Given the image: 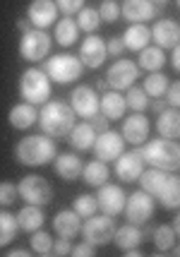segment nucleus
Wrapping results in <instances>:
<instances>
[{"mask_svg":"<svg viewBox=\"0 0 180 257\" xmlns=\"http://www.w3.org/2000/svg\"><path fill=\"white\" fill-rule=\"evenodd\" d=\"M56 154H58V147L53 142V137H48V135H27L15 147L17 161L22 166H32V168L51 164L56 159Z\"/></svg>","mask_w":180,"mask_h":257,"instance_id":"nucleus-1","label":"nucleus"},{"mask_svg":"<svg viewBox=\"0 0 180 257\" xmlns=\"http://www.w3.org/2000/svg\"><path fill=\"white\" fill-rule=\"evenodd\" d=\"M36 123L41 125L44 135H48V137H65L72 130V125L77 123V115L70 108V103L48 99L44 103V108L39 111Z\"/></svg>","mask_w":180,"mask_h":257,"instance_id":"nucleus-2","label":"nucleus"},{"mask_svg":"<svg viewBox=\"0 0 180 257\" xmlns=\"http://www.w3.org/2000/svg\"><path fill=\"white\" fill-rule=\"evenodd\" d=\"M139 154L144 159V164H149L151 168H161L166 173H173L180 168V147L175 140H166V137H158L146 142Z\"/></svg>","mask_w":180,"mask_h":257,"instance_id":"nucleus-3","label":"nucleus"},{"mask_svg":"<svg viewBox=\"0 0 180 257\" xmlns=\"http://www.w3.org/2000/svg\"><path fill=\"white\" fill-rule=\"evenodd\" d=\"M20 96H22V101L32 103V106H41V103L51 99V79H48L44 70L32 67V70L22 72V77H20Z\"/></svg>","mask_w":180,"mask_h":257,"instance_id":"nucleus-4","label":"nucleus"},{"mask_svg":"<svg viewBox=\"0 0 180 257\" xmlns=\"http://www.w3.org/2000/svg\"><path fill=\"white\" fill-rule=\"evenodd\" d=\"M82 60L75 56H70V53H63V56H53L46 60V67L44 72L48 75L51 82H58V84H70V82H75V79L82 77Z\"/></svg>","mask_w":180,"mask_h":257,"instance_id":"nucleus-5","label":"nucleus"},{"mask_svg":"<svg viewBox=\"0 0 180 257\" xmlns=\"http://www.w3.org/2000/svg\"><path fill=\"white\" fill-rule=\"evenodd\" d=\"M79 233H84V240L91 243L94 247L108 245L113 240V233H115V221L108 214H91L89 219L82 224Z\"/></svg>","mask_w":180,"mask_h":257,"instance_id":"nucleus-6","label":"nucleus"},{"mask_svg":"<svg viewBox=\"0 0 180 257\" xmlns=\"http://www.w3.org/2000/svg\"><path fill=\"white\" fill-rule=\"evenodd\" d=\"M51 36L44 29H29L27 34H22L20 39V56L29 63H39V60H46V56L51 53Z\"/></svg>","mask_w":180,"mask_h":257,"instance_id":"nucleus-7","label":"nucleus"},{"mask_svg":"<svg viewBox=\"0 0 180 257\" xmlns=\"http://www.w3.org/2000/svg\"><path fill=\"white\" fill-rule=\"evenodd\" d=\"M17 195L22 197L27 204H36V207H44L53 200V188L51 183L41 176H27L20 180L17 185Z\"/></svg>","mask_w":180,"mask_h":257,"instance_id":"nucleus-8","label":"nucleus"},{"mask_svg":"<svg viewBox=\"0 0 180 257\" xmlns=\"http://www.w3.org/2000/svg\"><path fill=\"white\" fill-rule=\"evenodd\" d=\"M123 212H125L127 224L142 226L144 221H151V216H154V197L144 190L132 192L130 197H125Z\"/></svg>","mask_w":180,"mask_h":257,"instance_id":"nucleus-9","label":"nucleus"},{"mask_svg":"<svg viewBox=\"0 0 180 257\" xmlns=\"http://www.w3.org/2000/svg\"><path fill=\"white\" fill-rule=\"evenodd\" d=\"M137 77H139V67H137V63L127 60V58L115 60V63L108 67V72H106V82H108V87L115 91H123V89H127V87H132Z\"/></svg>","mask_w":180,"mask_h":257,"instance_id":"nucleus-10","label":"nucleus"},{"mask_svg":"<svg viewBox=\"0 0 180 257\" xmlns=\"http://www.w3.org/2000/svg\"><path fill=\"white\" fill-rule=\"evenodd\" d=\"M91 149H94V154H96L99 161H106V164H108V161H115V159L125 152V140L120 137V133H113L111 127H108V130H103V133L96 135Z\"/></svg>","mask_w":180,"mask_h":257,"instance_id":"nucleus-11","label":"nucleus"},{"mask_svg":"<svg viewBox=\"0 0 180 257\" xmlns=\"http://www.w3.org/2000/svg\"><path fill=\"white\" fill-rule=\"evenodd\" d=\"M70 108L75 111L77 118L89 120L91 115L99 113V94L91 89V87L82 84V87H77V89L70 94Z\"/></svg>","mask_w":180,"mask_h":257,"instance_id":"nucleus-12","label":"nucleus"},{"mask_svg":"<svg viewBox=\"0 0 180 257\" xmlns=\"http://www.w3.org/2000/svg\"><path fill=\"white\" fill-rule=\"evenodd\" d=\"M125 195L120 185H108L103 183L99 188V195H96V204H99V212L108 214V216H118L123 214V207H125Z\"/></svg>","mask_w":180,"mask_h":257,"instance_id":"nucleus-13","label":"nucleus"},{"mask_svg":"<svg viewBox=\"0 0 180 257\" xmlns=\"http://www.w3.org/2000/svg\"><path fill=\"white\" fill-rule=\"evenodd\" d=\"M142 171H144V159L139 154V149L123 152L120 157L115 159V176L123 183H135Z\"/></svg>","mask_w":180,"mask_h":257,"instance_id":"nucleus-14","label":"nucleus"},{"mask_svg":"<svg viewBox=\"0 0 180 257\" xmlns=\"http://www.w3.org/2000/svg\"><path fill=\"white\" fill-rule=\"evenodd\" d=\"M29 22L34 24V29H44L48 32V27H53L58 20V8L53 0H32L29 10H27Z\"/></svg>","mask_w":180,"mask_h":257,"instance_id":"nucleus-15","label":"nucleus"},{"mask_svg":"<svg viewBox=\"0 0 180 257\" xmlns=\"http://www.w3.org/2000/svg\"><path fill=\"white\" fill-rule=\"evenodd\" d=\"M149 130H151V125H149V118L146 115H142V113H135V115H127L123 120V133H120V137H123L127 145H144L146 137H149Z\"/></svg>","mask_w":180,"mask_h":257,"instance_id":"nucleus-16","label":"nucleus"},{"mask_svg":"<svg viewBox=\"0 0 180 257\" xmlns=\"http://www.w3.org/2000/svg\"><path fill=\"white\" fill-rule=\"evenodd\" d=\"M106 56H108V53H106V41H103L101 36H96V34L87 36L82 48H79V60H82V65L89 67V70L101 67Z\"/></svg>","mask_w":180,"mask_h":257,"instance_id":"nucleus-17","label":"nucleus"},{"mask_svg":"<svg viewBox=\"0 0 180 257\" xmlns=\"http://www.w3.org/2000/svg\"><path fill=\"white\" fill-rule=\"evenodd\" d=\"M149 32H151V41L158 48H175L180 41V27L175 20H158Z\"/></svg>","mask_w":180,"mask_h":257,"instance_id":"nucleus-18","label":"nucleus"},{"mask_svg":"<svg viewBox=\"0 0 180 257\" xmlns=\"http://www.w3.org/2000/svg\"><path fill=\"white\" fill-rule=\"evenodd\" d=\"M120 15L132 24H144L146 20L156 17V5L151 0H125Z\"/></svg>","mask_w":180,"mask_h":257,"instance_id":"nucleus-19","label":"nucleus"},{"mask_svg":"<svg viewBox=\"0 0 180 257\" xmlns=\"http://www.w3.org/2000/svg\"><path fill=\"white\" fill-rule=\"evenodd\" d=\"M53 231H58V235L63 238H75L82 231V216L75 209H60L53 219Z\"/></svg>","mask_w":180,"mask_h":257,"instance_id":"nucleus-20","label":"nucleus"},{"mask_svg":"<svg viewBox=\"0 0 180 257\" xmlns=\"http://www.w3.org/2000/svg\"><path fill=\"white\" fill-rule=\"evenodd\" d=\"M120 41H123V46L127 48V51L139 53L142 48L149 46V41H151V32H149L146 24H130V27L125 29V34L120 36Z\"/></svg>","mask_w":180,"mask_h":257,"instance_id":"nucleus-21","label":"nucleus"},{"mask_svg":"<svg viewBox=\"0 0 180 257\" xmlns=\"http://www.w3.org/2000/svg\"><path fill=\"white\" fill-rule=\"evenodd\" d=\"M156 130L166 140H178L180 137V111L178 108L168 106V108H163V111L158 113Z\"/></svg>","mask_w":180,"mask_h":257,"instance_id":"nucleus-22","label":"nucleus"},{"mask_svg":"<svg viewBox=\"0 0 180 257\" xmlns=\"http://www.w3.org/2000/svg\"><path fill=\"white\" fill-rule=\"evenodd\" d=\"M53 166H56V173L63 180H77L82 176L84 164H82V159L77 154H56Z\"/></svg>","mask_w":180,"mask_h":257,"instance_id":"nucleus-23","label":"nucleus"},{"mask_svg":"<svg viewBox=\"0 0 180 257\" xmlns=\"http://www.w3.org/2000/svg\"><path fill=\"white\" fill-rule=\"evenodd\" d=\"M125 96L120 91H106L101 99H99V113L106 115L108 120H118V118H123L125 115Z\"/></svg>","mask_w":180,"mask_h":257,"instance_id":"nucleus-24","label":"nucleus"},{"mask_svg":"<svg viewBox=\"0 0 180 257\" xmlns=\"http://www.w3.org/2000/svg\"><path fill=\"white\" fill-rule=\"evenodd\" d=\"M68 140H70V145H72V149L87 152V149H91L94 140H96V130L89 125V120H82V123L72 125V130L68 133Z\"/></svg>","mask_w":180,"mask_h":257,"instance_id":"nucleus-25","label":"nucleus"},{"mask_svg":"<svg viewBox=\"0 0 180 257\" xmlns=\"http://www.w3.org/2000/svg\"><path fill=\"white\" fill-rule=\"evenodd\" d=\"M10 125L12 127H17V130H27V127H32L36 123V118H39V111H36L32 103H17V106H12L10 108Z\"/></svg>","mask_w":180,"mask_h":257,"instance_id":"nucleus-26","label":"nucleus"},{"mask_svg":"<svg viewBox=\"0 0 180 257\" xmlns=\"http://www.w3.org/2000/svg\"><path fill=\"white\" fill-rule=\"evenodd\" d=\"M166 171H161V168H144L142 173H139V183H142V190L149 192L151 197H156L161 195V190H163V183H166Z\"/></svg>","mask_w":180,"mask_h":257,"instance_id":"nucleus-27","label":"nucleus"},{"mask_svg":"<svg viewBox=\"0 0 180 257\" xmlns=\"http://www.w3.org/2000/svg\"><path fill=\"white\" fill-rule=\"evenodd\" d=\"M113 243L120 247V250L139 247V243H142V231H139V226H135V224L115 226V233H113Z\"/></svg>","mask_w":180,"mask_h":257,"instance_id":"nucleus-28","label":"nucleus"},{"mask_svg":"<svg viewBox=\"0 0 180 257\" xmlns=\"http://www.w3.org/2000/svg\"><path fill=\"white\" fill-rule=\"evenodd\" d=\"M108 176H111V171L106 166V161H99V159L84 164V168H82V178L91 188H101L103 183H108Z\"/></svg>","mask_w":180,"mask_h":257,"instance_id":"nucleus-29","label":"nucleus"},{"mask_svg":"<svg viewBox=\"0 0 180 257\" xmlns=\"http://www.w3.org/2000/svg\"><path fill=\"white\" fill-rule=\"evenodd\" d=\"M15 219H17L20 231H27V233H32V231L44 226V212L36 204H24V209H20V214Z\"/></svg>","mask_w":180,"mask_h":257,"instance_id":"nucleus-30","label":"nucleus"},{"mask_svg":"<svg viewBox=\"0 0 180 257\" xmlns=\"http://www.w3.org/2000/svg\"><path fill=\"white\" fill-rule=\"evenodd\" d=\"M166 65V53H163V48H158V46H146L139 51V65L142 70L146 72H158L161 67Z\"/></svg>","mask_w":180,"mask_h":257,"instance_id":"nucleus-31","label":"nucleus"},{"mask_svg":"<svg viewBox=\"0 0 180 257\" xmlns=\"http://www.w3.org/2000/svg\"><path fill=\"white\" fill-rule=\"evenodd\" d=\"M158 200L166 209H178L180 207V178L175 176V171L166 176V183H163V190L158 195Z\"/></svg>","mask_w":180,"mask_h":257,"instance_id":"nucleus-32","label":"nucleus"},{"mask_svg":"<svg viewBox=\"0 0 180 257\" xmlns=\"http://www.w3.org/2000/svg\"><path fill=\"white\" fill-rule=\"evenodd\" d=\"M79 39V27L72 17H63L56 22V41L60 46H72Z\"/></svg>","mask_w":180,"mask_h":257,"instance_id":"nucleus-33","label":"nucleus"},{"mask_svg":"<svg viewBox=\"0 0 180 257\" xmlns=\"http://www.w3.org/2000/svg\"><path fill=\"white\" fill-rule=\"evenodd\" d=\"M175 231L166 224H158L154 226V231H151V240H154V245L158 247V252H166L168 247L175 245Z\"/></svg>","mask_w":180,"mask_h":257,"instance_id":"nucleus-34","label":"nucleus"},{"mask_svg":"<svg viewBox=\"0 0 180 257\" xmlns=\"http://www.w3.org/2000/svg\"><path fill=\"white\" fill-rule=\"evenodd\" d=\"M166 87H168V77L163 75V72H151L149 77H144V84H142V89H144L146 96H163L166 94Z\"/></svg>","mask_w":180,"mask_h":257,"instance_id":"nucleus-35","label":"nucleus"},{"mask_svg":"<svg viewBox=\"0 0 180 257\" xmlns=\"http://www.w3.org/2000/svg\"><path fill=\"white\" fill-rule=\"evenodd\" d=\"M77 27L79 32H87V34H94L99 27H101V17H99V10H94V8H82L77 12Z\"/></svg>","mask_w":180,"mask_h":257,"instance_id":"nucleus-36","label":"nucleus"},{"mask_svg":"<svg viewBox=\"0 0 180 257\" xmlns=\"http://www.w3.org/2000/svg\"><path fill=\"white\" fill-rule=\"evenodd\" d=\"M17 231H20L17 219H15L10 212H0V247H5L8 243H12Z\"/></svg>","mask_w":180,"mask_h":257,"instance_id":"nucleus-37","label":"nucleus"},{"mask_svg":"<svg viewBox=\"0 0 180 257\" xmlns=\"http://www.w3.org/2000/svg\"><path fill=\"white\" fill-rule=\"evenodd\" d=\"M125 106L132 108L135 113H144L149 108V96L144 94L142 87H127V94H125Z\"/></svg>","mask_w":180,"mask_h":257,"instance_id":"nucleus-38","label":"nucleus"},{"mask_svg":"<svg viewBox=\"0 0 180 257\" xmlns=\"http://www.w3.org/2000/svg\"><path fill=\"white\" fill-rule=\"evenodd\" d=\"M29 247L34 250L36 255H51V250H53V238H51V233L48 231H41V228H36V231H32V240H29Z\"/></svg>","mask_w":180,"mask_h":257,"instance_id":"nucleus-39","label":"nucleus"},{"mask_svg":"<svg viewBox=\"0 0 180 257\" xmlns=\"http://www.w3.org/2000/svg\"><path fill=\"white\" fill-rule=\"evenodd\" d=\"M72 209H75L82 219H89L91 214L99 212V204H96V197H94V195H79V197H75V202H72Z\"/></svg>","mask_w":180,"mask_h":257,"instance_id":"nucleus-40","label":"nucleus"},{"mask_svg":"<svg viewBox=\"0 0 180 257\" xmlns=\"http://www.w3.org/2000/svg\"><path fill=\"white\" fill-rule=\"evenodd\" d=\"M99 17H101V22L113 24L115 20H120V5L115 0H103L99 8Z\"/></svg>","mask_w":180,"mask_h":257,"instance_id":"nucleus-41","label":"nucleus"},{"mask_svg":"<svg viewBox=\"0 0 180 257\" xmlns=\"http://www.w3.org/2000/svg\"><path fill=\"white\" fill-rule=\"evenodd\" d=\"M17 197H20V195H17V185L10 183V180H3V183H0V204L8 207V204H12Z\"/></svg>","mask_w":180,"mask_h":257,"instance_id":"nucleus-42","label":"nucleus"},{"mask_svg":"<svg viewBox=\"0 0 180 257\" xmlns=\"http://www.w3.org/2000/svg\"><path fill=\"white\" fill-rule=\"evenodd\" d=\"M53 3H56L58 12H63L65 17H72L84 8V0H53Z\"/></svg>","mask_w":180,"mask_h":257,"instance_id":"nucleus-43","label":"nucleus"},{"mask_svg":"<svg viewBox=\"0 0 180 257\" xmlns=\"http://www.w3.org/2000/svg\"><path fill=\"white\" fill-rule=\"evenodd\" d=\"M166 103L168 106H173V108H178L180 106V82L175 79V82H168V87H166Z\"/></svg>","mask_w":180,"mask_h":257,"instance_id":"nucleus-44","label":"nucleus"},{"mask_svg":"<svg viewBox=\"0 0 180 257\" xmlns=\"http://www.w3.org/2000/svg\"><path fill=\"white\" fill-rule=\"evenodd\" d=\"M70 250H72V243H70V238H58L53 240V250H51V255H58V257H65L70 255Z\"/></svg>","mask_w":180,"mask_h":257,"instance_id":"nucleus-45","label":"nucleus"},{"mask_svg":"<svg viewBox=\"0 0 180 257\" xmlns=\"http://www.w3.org/2000/svg\"><path fill=\"white\" fill-rule=\"evenodd\" d=\"M70 255H72V257H94V255H96V250H94V245H91V243H87V240H84V243H79V245L72 247V250H70Z\"/></svg>","mask_w":180,"mask_h":257,"instance_id":"nucleus-46","label":"nucleus"},{"mask_svg":"<svg viewBox=\"0 0 180 257\" xmlns=\"http://www.w3.org/2000/svg\"><path fill=\"white\" fill-rule=\"evenodd\" d=\"M123 51H125V46H123V41H120V36H115V39H111V41L106 44V53L113 58H120Z\"/></svg>","mask_w":180,"mask_h":257,"instance_id":"nucleus-47","label":"nucleus"},{"mask_svg":"<svg viewBox=\"0 0 180 257\" xmlns=\"http://www.w3.org/2000/svg\"><path fill=\"white\" fill-rule=\"evenodd\" d=\"M89 125L96 130V135H99V133H103V130H108V118L101 115V113H96V115H91L89 118Z\"/></svg>","mask_w":180,"mask_h":257,"instance_id":"nucleus-48","label":"nucleus"},{"mask_svg":"<svg viewBox=\"0 0 180 257\" xmlns=\"http://www.w3.org/2000/svg\"><path fill=\"white\" fill-rule=\"evenodd\" d=\"M149 108H151L154 113H161L163 108H168V103H166V99H163V96H158L156 101H151V103H149Z\"/></svg>","mask_w":180,"mask_h":257,"instance_id":"nucleus-49","label":"nucleus"},{"mask_svg":"<svg viewBox=\"0 0 180 257\" xmlns=\"http://www.w3.org/2000/svg\"><path fill=\"white\" fill-rule=\"evenodd\" d=\"M170 65H173V70H180V48H178V46L173 48V56H170Z\"/></svg>","mask_w":180,"mask_h":257,"instance_id":"nucleus-50","label":"nucleus"},{"mask_svg":"<svg viewBox=\"0 0 180 257\" xmlns=\"http://www.w3.org/2000/svg\"><path fill=\"white\" fill-rule=\"evenodd\" d=\"M8 255L10 257H27L29 255V250H27V247H15V250H10Z\"/></svg>","mask_w":180,"mask_h":257,"instance_id":"nucleus-51","label":"nucleus"},{"mask_svg":"<svg viewBox=\"0 0 180 257\" xmlns=\"http://www.w3.org/2000/svg\"><path fill=\"white\" fill-rule=\"evenodd\" d=\"M29 27H32V22H29V20H17V29H20L22 34L29 32Z\"/></svg>","mask_w":180,"mask_h":257,"instance_id":"nucleus-52","label":"nucleus"},{"mask_svg":"<svg viewBox=\"0 0 180 257\" xmlns=\"http://www.w3.org/2000/svg\"><path fill=\"white\" fill-rule=\"evenodd\" d=\"M170 228H173L175 233H180V216H175V219H173V224H170Z\"/></svg>","mask_w":180,"mask_h":257,"instance_id":"nucleus-53","label":"nucleus"},{"mask_svg":"<svg viewBox=\"0 0 180 257\" xmlns=\"http://www.w3.org/2000/svg\"><path fill=\"white\" fill-rule=\"evenodd\" d=\"M151 3H154V5H166L168 0H151Z\"/></svg>","mask_w":180,"mask_h":257,"instance_id":"nucleus-54","label":"nucleus"}]
</instances>
